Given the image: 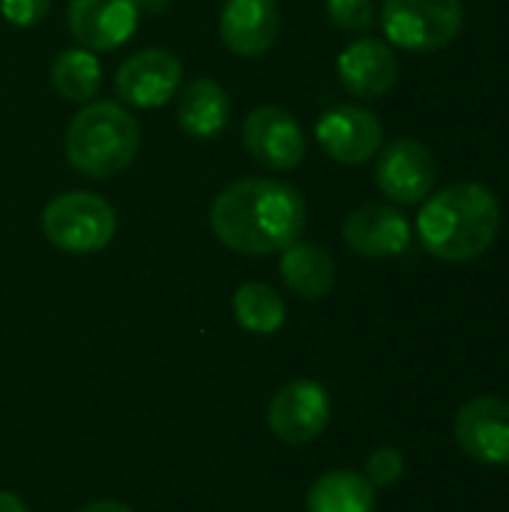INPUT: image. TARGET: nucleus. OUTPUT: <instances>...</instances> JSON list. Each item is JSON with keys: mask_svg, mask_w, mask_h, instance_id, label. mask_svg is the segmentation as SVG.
<instances>
[{"mask_svg": "<svg viewBox=\"0 0 509 512\" xmlns=\"http://www.w3.org/2000/svg\"><path fill=\"white\" fill-rule=\"evenodd\" d=\"M210 228L222 246L240 255L285 252L303 237L306 201L291 183L243 177L213 198Z\"/></svg>", "mask_w": 509, "mask_h": 512, "instance_id": "1", "label": "nucleus"}, {"mask_svg": "<svg viewBox=\"0 0 509 512\" xmlns=\"http://www.w3.org/2000/svg\"><path fill=\"white\" fill-rule=\"evenodd\" d=\"M501 231V204L483 183H450L423 201L417 216V234L423 246L447 261L465 264L489 252Z\"/></svg>", "mask_w": 509, "mask_h": 512, "instance_id": "2", "label": "nucleus"}, {"mask_svg": "<svg viewBox=\"0 0 509 512\" xmlns=\"http://www.w3.org/2000/svg\"><path fill=\"white\" fill-rule=\"evenodd\" d=\"M69 165L93 180H108L126 171L141 150L138 120L114 99L87 102L66 129Z\"/></svg>", "mask_w": 509, "mask_h": 512, "instance_id": "3", "label": "nucleus"}, {"mask_svg": "<svg viewBox=\"0 0 509 512\" xmlns=\"http://www.w3.org/2000/svg\"><path fill=\"white\" fill-rule=\"evenodd\" d=\"M42 234L51 246L72 255H93L117 234L114 207L87 189H69L51 198L42 210Z\"/></svg>", "mask_w": 509, "mask_h": 512, "instance_id": "4", "label": "nucleus"}, {"mask_svg": "<svg viewBox=\"0 0 509 512\" xmlns=\"http://www.w3.org/2000/svg\"><path fill=\"white\" fill-rule=\"evenodd\" d=\"M465 24L462 0H384L381 27L396 48L426 54L447 48Z\"/></svg>", "mask_w": 509, "mask_h": 512, "instance_id": "5", "label": "nucleus"}, {"mask_svg": "<svg viewBox=\"0 0 509 512\" xmlns=\"http://www.w3.org/2000/svg\"><path fill=\"white\" fill-rule=\"evenodd\" d=\"M438 180L435 153L417 138H396L390 141L375 165V183L393 204H420L432 195Z\"/></svg>", "mask_w": 509, "mask_h": 512, "instance_id": "6", "label": "nucleus"}, {"mask_svg": "<svg viewBox=\"0 0 509 512\" xmlns=\"http://www.w3.org/2000/svg\"><path fill=\"white\" fill-rule=\"evenodd\" d=\"M243 144L255 162L282 174L300 168L306 159V132L300 120L279 105L255 108L243 120Z\"/></svg>", "mask_w": 509, "mask_h": 512, "instance_id": "7", "label": "nucleus"}, {"mask_svg": "<svg viewBox=\"0 0 509 512\" xmlns=\"http://www.w3.org/2000/svg\"><path fill=\"white\" fill-rule=\"evenodd\" d=\"M183 81V63L165 48H144L129 54L117 75L114 90L126 105L135 108H162L177 96Z\"/></svg>", "mask_w": 509, "mask_h": 512, "instance_id": "8", "label": "nucleus"}, {"mask_svg": "<svg viewBox=\"0 0 509 512\" xmlns=\"http://www.w3.org/2000/svg\"><path fill=\"white\" fill-rule=\"evenodd\" d=\"M267 423L279 441L291 447H303L327 429L330 396L318 381H309V378L291 381L273 396Z\"/></svg>", "mask_w": 509, "mask_h": 512, "instance_id": "9", "label": "nucleus"}, {"mask_svg": "<svg viewBox=\"0 0 509 512\" xmlns=\"http://www.w3.org/2000/svg\"><path fill=\"white\" fill-rule=\"evenodd\" d=\"M456 441L465 456L480 465H509V402L498 396H477L456 414Z\"/></svg>", "mask_w": 509, "mask_h": 512, "instance_id": "10", "label": "nucleus"}, {"mask_svg": "<svg viewBox=\"0 0 509 512\" xmlns=\"http://www.w3.org/2000/svg\"><path fill=\"white\" fill-rule=\"evenodd\" d=\"M315 138L330 159L342 165H363L381 150L384 129H381V120L369 108L336 105L318 120Z\"/></svg>", "mask_w": 509, "mask_h": 512, "instance_id": "11", "label": "nucleus"}, {"mask_svg": "<svg viewBox=\"0 0 509 512\" xmlns=\"http://www.w3.org/2000/svg\"><path fill=\"white\" fill-rule=\"evenodd\" d=\"M141 9L138 0H69L66 24L87 51H117L132 39Z\"/></svg>", "mask_w": 509, "mask_h": 512, "instance_id": "12", "label": "nucleus"}, {"mask_svg": "<svg viewBox=\"0 0 509 512\" xmlns=\"http://www.w3.org/2000/svg\"><path fill=\"white\" fill-rule=\"evenodd\" d=\"M342 240L351 252L363 258H393L408 249L411 225L396 207L369 201L348 213L342 225Z\"/></svg>", "mask_w": 509, "mask_h": 512, "instance_id": "13", "label": "nucleus"}, {"mask_svg": "<svg viewBox=\"0 0 509 512\" xmlns=\"http://www.w3.org/2000/svg\"><path fill=\"white\" fill-rule=\"evenodd\" d=\"M282 30L276 0H225L219 12V36L240 57H261Z\"/></svg>", "mask_w": 509, "mask_h": 512, "instance_id": "14", "label": "nucleus"}, {"mask_svg": "<svg viewBox=\"0 0 509 512\" xmlns=\"http://www.w3.org/2000/svg\"><path fill=\"white\" fill-rule=\"evenodd\" d=\"M339 78L351 96L381 99L393 90L399 78L396 51L381 39H357L336 60Z\"/></svg>", "mask_w": 509, "mask_h": 512, "instance_id": "15", "label": "nucleus"}, {"mask_svg": "<svg viewBox=\"0 0 509 512\" xmlns=\"http://www.w3.org/2000/svg\"><path fill=\"white\" fill-rule=\"evenodd\" d=\"M231 120V99L225 87L213 78L189 81L177 96V123L189 138L210 141Z\"/></svg>", "mask_w": 509, "mask_h": 512, "instance_id": "16", "label": "nucleus"}, {"mask_svg": "<svg viewBox=\"0 0 509 512\" xmlns=\"http://www.w3.org/2000/svg\"><path fill=\"white\" fill-rule=\"evenodd\" d=\"M279 273H282V282L303 300H321L336 285L333 255L324 246L306 243V240H297L282 252Z\"/></svg>", "mask_w": 509, "mask_h": 512, "instance_id": "17", "label": "nucleus"}, {"mask_svg": "<svg viewBox=\"0 0 509 512\" xmlns=\"http://www.w3.org/2000/svg\"><path fill=\"white\" fill-rule=\"evenodd\" d=\"M306 512H375V486L360 471H327L312 483Z\"/></svg>", "mask_w": 509, "mask_h": 512, "instance_id": "18", "label": "nucleus"}, {"mask_svg": "<svg viewBox=\"0 0 509 512\" xmlns=\"http://www.w3.org/2000/svg\"><path fill=\"white\" fill-rule=\"evenodd\" d=\"M102 84L99 57L87 48H63L51 63V87L66 102H93Z\"/></svg>", "mask_w": 509, "mask_h": 512, "instance_id": "19", "label": "nucleus"}, {"mask_svg": "<svg viewBox=\"0 0 509 512\" xmlns=\"http://www.w3.org/2000/svg\"><path fill=\"white\" fill-rule=\"evenodd\" d=\"M234 318L243 330L270 336L285 324V300L279 297L276 288L264 282H246L234 291Z\"/></svg>", "mask_w": 509, "mask_h": 512, "instance_id": "20", "label": "nucleus"}, {"mask_svg": "<svg viewBox=\"0 0 509 512\" xmlns=\"http://www.w3.org/2000/svg\"><path fill=\"white\" fill-rule=\"evenodd\" d=\"M327 18L348 33H363L375 24L372 0H327Z\"/></svg>", "mask_w": 509, "mask_h": 512, "instance_id": "21", "label": "nucleus"}, {"mask_svg": "<svg viewBox=\"0 0 509 512\" xmlns=\"http://www.w3.org/2000/svg\"><path fill=\"white\" fill-rule=\"evenodd\" d=\"M402 474H405V459H402L399 450L378 447L375 453H369V459H366V480L375 489H387V486L399 483Z\"/></svg>", "mask_w": 509, "mask_h": 512, "instance_id": "22", "label": "nucleus"}, {"mask_svg": "<svg viewBox=\"0 0 509 512\" xmlns=\"http://www.w3.org/2000/svg\"><path fill=\"white\" fill-rule=\"evenodd\" d=\"M51 0H0V15L12 27H36L48 15Z\"/></svg>", "mask_w": 509, "mask_h": 512, "instance_id": "23", "label": "nucleus"}, {"mask_svg": "<svg viewBox=\"0 0 509 512\" xmlns=\"http://www.w3.org/2000/svg\"><path fill=\"white\" fill-rule=\"evenodd\" d=\"M0 512H27V507H24V501L15 498L12 492H3V489H0Z\"/></svg>", "mask_w": 509, "mask_h": 512, "instance_id": "24", "label": "nucleus"}, {"mask_svg": "<svg viewBox=\"0 0 509 512\" xmlns=\"http://www.w3.org/2000/svg\"><path fill=\"white\" fill-rule=\"evenodd\" d=\"M78 512H135V510L123 507V504H117V501H96V504H87L84 510H78Z\"/></svg>", "mask_w": 509, "mask_h": 512, "instance_id": "25", "label": "nucleus"}, {"mask_svg": "<svg viewBox=\"0 0 509 512\" xmlns=\"http://www.w3.org/2000/svg\"><path fill=\"white\" fill-rule=\"evenodd\" d=\"M171 6V0H138V9L147 15H162Z\"/></svg>", "mask_w": 509, "mask_h": 512, "instance_id": "26", "label": "nucleus"}]
</instances>
